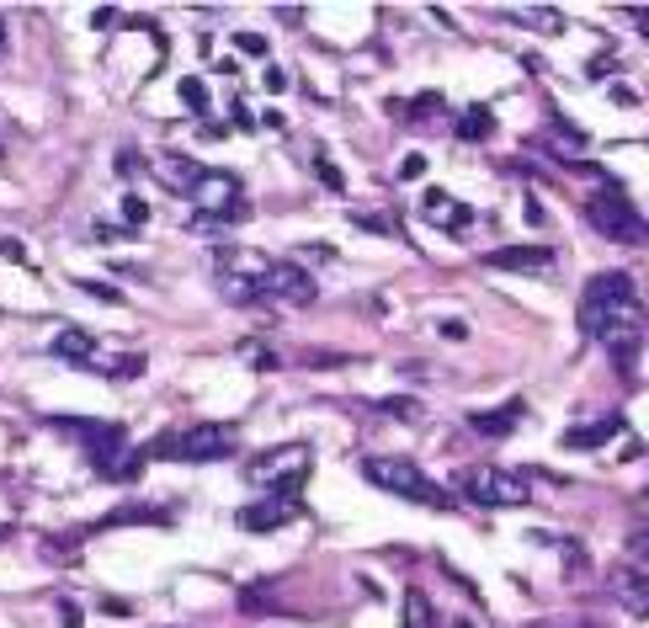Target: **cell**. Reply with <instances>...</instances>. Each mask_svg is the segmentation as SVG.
<instances>
[{
    "label": "cell",
    "mask_w": 649,
    "mask_h": 628,
    "mask_svg": "<svg viewBox=\"0 0 649 628\" xmlns=\"http://www.w3.org/2000/svg\"><path fill=\"white\" fill-rule=\"evenodd\" d=\"M645 325H649V314L639 304V288H633L628 272H597L580 288V336L601 341L623 379H633V352H639Z\"/></svg>",
    "instance_id": "cell-1"
},
{
    "label": "cell",
    "mask_w": 649,
    "mask_h": 628,
    "mask_svg": "<svg viewBox=\"0 0 649 628\" xmlns=\"http://www.w3.org/2000/svg\"><path fill=\"white\" fill-rule=\"evenodd\" d=\"M240 448V426L229 421H203V426H181V432H160L139 448L145 463H224Z\"/></svg>",
    "instance_id": "cell-2"
},
{
    "label": "cell",
    "mask_w": 649,
    "mask_h": 628,
    "mask_svg": "<svg viewBox=\"0 0 649 628\" xmlns=\"http://www.w3.org/2000/svg\"><path fill=\"white\" fill-rule=\"evenodd\" d=\"M362 480L378 484L384 495H400V501H415V507H432V511H453V495L432 484L421 469L400 453H373V459H362Z\"/></svg>",
    "instance_id": "cell-3"
},
{
    "label": "cell",
    "mask_w": 649,
    "mask_h": 628,
    "mask_svg": "<svg viewBox=\"0 0 649 628\" xmlns=\"http://www.w3.org/2000/svg\"><path fill=\"white\" fill-rule=\"evenodd\" d=\"M309 469H314L309 448H304V442H283V448H262L256 459H245V484H256V490H266V495H288V501H298Z\"/></svg>",
    "instance_id": "cell-4"
},
{
    "label": "cell",
    "mask_w": 649,
    "mask_h": 628,
    "mask_svg": "<svg viewBox=\"0 0 649 628\" xmlns=\"http://www.w3.org/2000/svg\"><path fill=\"white\" fill-rule=\"evenodd\" d=\"M586 224L597 229L601 241H612V245H645L649 241V224H645V214L633 208V197L618 187V181H607L601 193H591L586 197Z\"/></svg>",
    "instance_id": "cell-5"
},
{
    "label": "cell",
    "mask_w": 649,
    "mask_h": 628,
    "mask_svg": "<svg viewBox=\"0 0 649 628\" xmlns=\"http://www.w3.org/2000/svg\"><path fill=\"white\" fill-rule=\"evenodd\" d=\"M453 490L469 495L474 507H495V511H517L532 501V480L528 474H511V469H495V463H474V469H458Z\"/></svg>",
    "instance_id": "cell-6"
},
{
    "label": "cell",
    "mask_w": 649,
    "mask_h": 628,
    "mask_svg": "<svg viewBox=\"0 0 649 628\" xmlns=\"http://www.w3.org/2000/svg\"><path fill=\"white\" fill-rule=\"evenodd\" d=\"M53 432H70L80 436V448L91 453V469H97L101 480H118L122 469V453H134L128 448V432H122V421H86V415H49Z\"/></svg>",
    "instance_id": "cell-7"
},
{
    "label": "cell",
    "mask_w": 649,
    "mask_h": 628,
    "mask_svg": "<svg viewBox=\"0 0 649 628\" xmlns=\"http://www.w3.org/2000/svg\"><path fill=\"white\" fill-rule=\"evenodd\" d=\"M193 203H197V224H203V229H214V224H235V218L250 214V203H245L240 176H235V170H208V176H203V187L193 193Z\"/></svg>",
    "instance_id": "cell-8"
},
{
    "label": "cell",
    "mask_w": 649,
    "mask_h": 628,
    "mask_svg": "<svg viewBox=\"0 0 649 628\" xmlns=\"http://www.w3.org/2000/svg\"><path fill=\"white\" fill-rule=\"evenodd\" d=\"M256 293H262L266 304H288V310H309L314 298H319L314 277L293 262H266V272L256 277Z\"/></svg>",
    "instance_id": "cell-9"
},
{
    "label": "cell",
    "mask_w": 649,
    "mask_h": 628,
    "mask_svg": "<svg viewBox=\"0 0 649 628\" xmlns=\"http://www.w3.org/2000/svg\"><path fill=\"white\" fill-rule=\"evenodd\" d=\"M149 170H155V181L176 197H193L197 187H203V176H208V170L197 166V155H181V149H155V155H149Z\"/></svg>",
    "instance_id": "cell-10"
},
{
    "label": "cell",
    "mask_w": 649,
    "mask_h": 628,
    "mask_svg": "<svg viewBox=\"0 0 649 628\" xmlns=\"http://www.w3.org/2000/svg\"><path fill=\"white\" fill-rule=\"evenodd\" d=\"M484 266H495V272H522V277H543V272L559 266V256H553V245L532 241V245H501V251H490Z\"/></svg>",
    "instance_id": "cell-11"
},
{
    "label": "cell",
    "mask_w": 649,
    "mask_h": 628,
    "mask_svg": "<svg viewBox=\"0 0 649 628\" xmlns=\"http://www.w3.org/2000/svg\"><path fill=\"white\" fill-rule=\"evenodd\" d=\"M607 597L633 612V618H649V576L645 570H633V565H612L607 570Z\"/></svg>",
    "instance_id": "cell-12"
},
{
    "label": "cell",
    "mask_w": 649,
    "mask_h": 628,
    "mask_svg": "<svg viewBox=\"0 0 649 628\" xmlns=\"http://www.w3.org/2000/svg\"><path fill=\"white\" fill-rule=\"evenodd\" d=\"M618 432H623V415L607 411V415H597V421H576L570 432L559 436V448H564V453H597V448H607Z\"/></svg>",
    "instance_id": "cell-13"
},
{
    "label": "cell",
    "mask_w": 649,
    "mask_h": 628,
    "mask_svg": "<svg viewBox=\"0 0 649 628\" xmlns=\"http://www.w3.org/2000/svg\"><path fill=\"white\" fill-rule=\"evenodd\" d=\"M421 218L453 235V229H469V224H474V208H469L463 197H453V193H442V187H432V193L421 197Z\"/></svg>",
    "instance_id": "cell-14"
},
{
    "label": "cell",
    "mask_w": 649,
    "mask_h": 628,
    "mask_svg": "<svg viewBox=\"0 0 649 628\" xmlns=\"http://www.w3.org/2000/svg\"><path fill=\"white\" fill-rule=\"evenodd\" d=\"M293 517H298V501H288V495H262V501L240 507V528L272 532V528H283V522H293Z\"/></svg>",
    "instance_id": "cell-15"
},
{
    "label": "cell",
    "mask_w": 649,
    "mask_h": 628,
    "mask_svg": "<svg viewBox=\"0 0 649 628\" xmlns=\"http://www.w3.org/2000/svg\"><path fill=\"white\" fill-rule=\"evenodd\" d=\"M522 400H505V405H495V411H469V426L480 436H511L517 426H522Z\"/></svg>",
    "instance_id": "cell-16"
},
{
    "label": "cell",
    "mask_w": 649,
    "mask_h": 628,
    "mask_svg": "<svg viewBox=\"0 0 649 628\" xmlns=\"http://www.w3.org/2000/svg\"><path fill=\"white\" fill-rule=\"evenodd\" d=\"M53 357H65V363L70 367H86V373H91V367H97V341H91V331H59V336H53V346H49Z\"/></svg>",
    "instance_id": "cell-17"
},
{
    "label": "cell",
    "mask_w": 649,
    "mask_h": 628,
    "mask_svg": "<svg viewBox=\"0 0 649 628\" xmlns=\"http://www.w3.org/2000/svg\"><path fill=\"white\" fill-rule=\"evenodd\" d=\"M553 122H559V134H543V139H538V149H543V155H553V160H564V166H580L586 134H580V128H570L559 112H553Z\"/></svg>",
    "instance_id": "cell-18"
},
{
    "label": "cell",
    "mask_w": 649,
    "mask_h": 628,
    "mask_svg": "<svg viewBox=\"0 0 649 628\" xmlns=\"http://www.w3.org/2000/svg\"><path fill=\"white\" fill-rule=\"evenodd\" d=\"M495 134V112L484 107V101H474V107H463L453 118V139H463V145H484Z\"/></svg>",
    "instance_id": "cell-19"
},
{
    "label": "cell",
    "mask_w": 649,
    "mask_h": 628,
    "mask_svg": "<svg viewBox=\"0 0 649 628\" xmlns=\"http://www.w3.org/2000/svg\"><path fill=\"white\" fill-rule=\"evenodd\" d=\"M405 628H448L442 624V612L432 607V597H426L421 586H410L405 591Z\"/></svg>",
    "instance_id": "cell-20"
},
{
    "label": "cell",
    "mask_w": 649,
    "mask_h": 628,
    "mask_svg": "<svg viewBox=\"0 0 649 628\" xmlns=\"http://www.w3.org/2000/svg\"><path fill=\"white\" fill-rule=\"evenodd\" d=\"M134 522H170V517L155 507H122V511H112V517H101L97 528H134Z\"/></svg>",
    "instance_id": "cell-21"
},
{
    "label": "cell",
    "mask_w": 649,
    "mask_h": 628,
    "mask_svg": "<svg viewBox=\"0 0 649 628\" xmlns=\"http://www.w3.org/2000/svg\"><path fill=\"white\" fill-rule=\"evenodd\" d=\"M176 91H181V101H187V107H193L197 118H203V112H208V107H214V101H208V86H203V80H197V75H187V80H181V86H176Z\"/></svg>",
    "instance_id": "cell-22"
},
{
    "label": "cell",
    "mask_w": 649,
    "mask_h": 628,
    "mask_svg": "<svg viewBox=\"0 0 649 628\" xmlns=\"http://www.w3.org/2000/svg\"><path fill=\"white\" fill-rule=\"evenodd\" d=\"M378 411H384L389 421H421V400H405V394H394V400H384Z\"/></svg>",
    "instance_id": "cell-23"
},
{
    "label": "cell",
    "mask_w": 649,
    "mask_h": 628,
    "mask_svg": "<svg viewBox=\"0 0 649 628\" xmlns=\"http://www.w3.org/2000/svg\"><path fill=\"white\" fill-rule=\"evenodd\" d=\"M314 176H319V181H325V187H346V181H341V170H336V160H331V155H325V149H314Z\"/></svg>",
    "instance_id": "cell-24"
},
{
    "label": "cell",
    "mask_w": 649,
    "mask_h": 628,
    "mask_svg": "<svg viewBox=\"0 0 649 628\" xmlns=\"http://www.w3.org/2000/svg\"><path fill=\"white\" fill-rule=\"evenodd\" d=\"M628 555L645 559V565H649V522H639V528L628 532Z\"/></svg>",
    "instance_id": "cell-25"
},
{
    "label": "cell",
    "mask_w": 649,
    "mask_h": 628,
    "mask_svg": "<svg viewBox=\"0 0 649 628\" xmlns=\"http://www.w3.org/2000/svg\"><path fill=\"white\" fill-rule=\"evenodd\" d=\"M122 218H128V224L139 229V224L149 218V203H145V197H134V193H128V197H122Z\"/></svg>",
    "instance_id": "cell-26"
},
{
    "label": "cell",
    "mask_w": 649,
    "mask_h": 628,
    "mask_svg": "<svg viewBox=\"0 0 649 628\" xmlns=\"http://www.w3.org/2000/svg\"><path fill=\"white\" fill-rule=\"evenodd\" d=\"M80 288L91 293V298H107V304H122V293L112 283H97V277H80Z\"/></svg>",
    "instance_id": "cell-27"
},
{
    "label": "cell",
    "mask_w": 649,
    "mask_h": 628,
    "mask_svg": "<svg viewBox=\"0 0 649 628\" xmlns=\"http://www.w3.org/2000/svg\"><path fill=\"white\" fill-rule=\"evenodd\" d=\"M415 176H426V155H405L400 160V181H415Z\"/></svg>",
    "instance_id": "cell-28"
},
{
    "label": "cell",
    "mask_w": 649,
    "mask_h": 628,
    "mask_svg": "<svg viewBox=\"0 0 649 628\" xmlns=\"http://www.w3.org/2000/svg\"><path fill=\"white\" fill-rule=\"evenodd\" d=\"M229 118H235V128H262V118H250V107H245L240 97L229 101Z\"/></svg>",
    "instance_id": "cell-29"
},
{
    "label": "cell",
    "mask_w": 649,
    "mask_h": 628,
    "mask_svg": "<svg viewBox=\"0 0 649 628\" xmlns=\"http://www.w3.org/2000/svg\"><path fill=\"white\" fill-rule=\"evenodd\" d=\"M352 224L357 229H373V235H389V218H378V214H352Z\"/></svg>",
    "instance_id": "cell-30"
},
{
    "label": "cell",
    "mask_w": 649,
    "mask_h": 628,
    "mask_svg": "<svg viewBox=\"0 0 649 628\" xmlns=\"http://www.w3.org/2000/svg\"><path fill=\"white\" fill-rule=\"evenodd\" d=\"M623 17H628V22H633V27H639L645 38H649V6H623Z\"/></svg>",
    "instance_id": "cell-31"
},
{
    "label": "cell",
    "mask_w": 649,
    "mask_h": 628,
    "mask_svg": "<svg viewBox=\"0 0 649 628\" xmlns=\"http://www.w3.org/2000/svg\"><path fill=\"white\" fill-rule=\"evenodd\" d=\"M235 43H240L245 53H256V59H262V53H266V38H256V32H245V38H235Z\"/></svg>",
    "instance_id": "cell-32"
},
{
    "label": "cell",
    "mask_w": 649,
    "mask_h": 628,
    "mask_svg": "<svg viewBox=\"0 0 649 628\" xmlns=\"http://www.w3.org/2000/svg\"><path fill=\"white\" fill-rule=\"evenodd\" d=\"M59 624H65V628H80V607H75V602H59Z\"/></svg>",
    "instance_id": "cell-33"
},
{
    "label": "cell",
    "mask_w": 649,
    "mask_h": 628,
    "mask_svg": "<svg viewBox=\"0 0 649 628\" xmlns=\"http://www.w3.org/2000/svg\"><path fill=\"white\" fill-rule=\"evenodd\" d=\"M442 336H448V341H463V336H469V325H463V320H442Z\"/></svg>",
    "instance_id": "cell-34"
},
{
    "label": "cell",
    "mask_w": 649,
    "mask_h": 628,
    "mask_svg": "<svg viewBox=\"0 0 649 628\" xmlns=\"http://www.w3.org/2000/svg\"><path fill=\"white\" fill-rule=\"evenodd\" d=\"M266 91H288V70H266Z\"/></svg>",
    "instance_id": "cell-35"
},
{
    "label": "cell",
    "mask_w": 649,
    "mask_h": 628,
    "mask_svg": "<svg viewBox=\"0 0 649 628\" xmlns=\"http://www.w3.org/2000/svg\"><path fill=\"white\" fill-rule=\"evenodd\" d=\"M586 75H591V80H607V75H612V59H591V70Z\"/></svg>",
    "instance_id": "cell-36"
},
{
    "label": "cell",
    "mask_w": 649,
    "mask_h": 628,
    "mask_svg": "<svg viewBox=\"0 0 649 628\" xmlns=\"http://www.w3.org/2000/svg\"><path fill=\"white\" fill-rule=\"evenodd\" d=\"M101 612H118V618H128L134 607H128V602H118V597H107V602H101Z\"/></svg>",
    "instance_id": "cell-37"
},
{
    "label": "cell",
    "mask_w": 649,
    "mask_h": 628,
    "mask_svg": "<svg viewBox=\"0 0 649 628\" xmlns=\"http://www.w3.org/2000/svg\"><path fill=\"white\" fill-rule=\"evenodd\" d=\"M0 49H6V27H0Z\"/></svg>",
    "instance_id": "cell-38"
}]
</instances>
